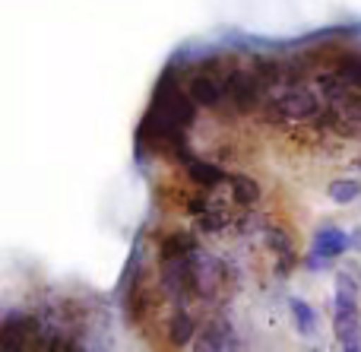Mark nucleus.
Instances as JSON below:
<instances>
[{"mask_svg": "<svg viewBox=\"0 0 361 352\" xmlns=\"http://www.w3.org/2000/svg\"><path fill=\"white\" fill-rule=\"evenodd\" d=\"M187 95L203 108H216L219 102L225 99V86L212 73H193L190 80H187Z\"/></svg>", "mask_w": 361, "mask_h": 352, "instance_id": "nucleus-3", "label": "nucleus"}, {"mask_svg": "<svg viewBox=\"0 0 361 352\" xmlns=\"http://www.w3.org/2000/svg\"><path fill=\"white\" fill-rule=\"evenodd\" d=\"M336 308H358V283L349 273H339L336 277Z\"/></svg>", "mask_w": 361, "mask_h": 352, "instance_id": "nucleus-11", "label": "nucleus"}, {"mask_svg": "<svg viewBox=\"0 0 361 352\" xmlns=\"http://www.w3.org/2000/svg\"><path fill=\"white\" fill-rule=\"evenodd\" d=\"M326 194H330L333 203H355L361 197V184L355 181V178H339V181H333L330 188H326Z\"/></svg>", "mask_w": 361, "mask_h": 352, "instance_id": "nucleus-12", "label": "nucleus"}, {"mask_svg": "<svg viewBox=\"0 0 361 352\" xmlns=\"http://www.w3.org/2000/svg\"><path fill=\"white\" fill-rule=\"evenodd\" d=\"M197 251V241L190 238V235H169V238L162 241V260L165 257H190V254Z\"/></svg>", "mask_w": 361, "mask_h": 352, "instance_id": "nucleus-14", "label": "nucleus"}, {"mask_svg": "<svg viewBox=\"0 0 361 352\" xmlns=\"http://www.w3.org/2000/svg\"><path fill=\"white\" fill-rule=\"evenodd\" d=\"M333 334H336V340L343 343L345 349H355L358 346V308H336L333 305Z\"/></svg>", "mask_w": 361, "mask_h": 352, "instance_id": "nucleus-5", "label": "nucleus"}, {"mask_svg": "<svg viewBox=\"0 0 361 352\" xmlns=\"http://www.w3.org/2000/svg\"><path fill=\"white\" fill-rule=\"evenodd\" d=\"M235 336H231V330H228V324H222V321H212L209 327L203 330V336H200V349H235L238 343H231Z\"/></svg>", "mask_w": 361, "mask_h": 352, "instance_id": "nucleus-8", "label": "nucleus"}, {"mask_svg": "<svg viewBox=\"0 0 361 352\" xmlns=\"http://www.w3.org/2000/svg\"><path fill=\"white\" fill-rule=\"evenodd\" d=\"M187 175H190V181L200 184V188H219V184L228 181V175H225L219 165L200 162V159H190V162H187Z\"/></svg>", "mask_w": 361, "mask_h": 352, "instance_id": "nucleus-7", "label": "nucleus"}, {"mask_svg": "<svg viewBox=\"0 0 361 352\" xmlns=\"http://www.w3.org/2000/svg\"><path fill=\"white\" fill-rule=\"evenodd\" d=\"M349 245H352V238L343 232V229H336V226H324V229H317V235H314V251L324 254L326 260L339 257V254H343Z\"/></svg>", "mask_w": 361, "mask_h": 352, "instance_id": "nucleus-6", "label": "nucleus"}, {"mask_svg": "<svg viewBox=\"0 0 361 352\" xmlns=\"http://www.w3.org/2000/svg\"><path fill=\"white\" fill-rule=\"evenodd\" d=\"M193 334H197V324H193V317L187 315V311H178L169 321V340L175 343V346H187V343L193 340Z\"/></svg>", "mask_w": 361, "mask_h": 352, "instance_id": "nucleus-9", "label": "nucleus"}, {"mask_svg": "<svg viewBox=\"0 0 361 352\" xmlns=\"http://www.w3.org/2000/svg\"><path fill=\"white\" fill-rule=\"evenodd\" d=\"M228 184H231V197H235L241 207H250V203H257V197H260V184L247 175H231Z\"/></svg>", "mask_w": 361, "mask_h": 352, "instance_id": "nucleus-10", "label": "nucleus"}, {"mask_svg": "<svg viewBox=\"0 0 361 352\" xmlns=\"http://www.w3.org/2000/svg\"><path fill=\"white\" fill-rule=\"evenodd\" d=\"M263 80L257 76V70H231L225 76V99L238 108V111H254V105L260 102Z\"/></svg>", "mask_w": 361, "mask_h": 352, "instance_id": "nucleus-1", "label": "nucleus"}, {"mask_svg": "<svg viewBox=\"0 0 361 352\" xmlns=\"http://www.w3.org/2000/svg\"><path fill=\"white\" fill-rule=\"evenodd\" d=\"M288 308H292V317H295V327H298V334L311 336L314 330H317V317H314V308L307 302H301V298H292V302H288Z\"/></svg>", "mask_w": 361, "mask_h": 352, "instance_id": "nucleus-13", "label": "nucleus"}, {"mask_svg": "<svg viewBox=\"0 0 361 352\" xmlns=\"http://www.w3.org/2000/svg\"><path fill=\"white\" fill-rule=\"evenodd\" d=\"M162 289L171 298L184 302L187 296H193V267L190 257H165L162 260Z\"/></svg>", "mask_w": 361, "mask_h": 352, "instance_id": "nucleus-2", "label": "nucleus"}, {"mask_svg": "<svg viewBox=\"0 0 361 352\" xmlns=\"http://www.w3.org/2000/svg\"><path fill=\"white\" fill-rule=\"evenodd\" d=\"M187 210H190L193 216H206V200H200V197H197V200L187 203Z\"/></svg>", "mask_w": 361, "mask_h": 352, "instance_id": "nucleus-15", "label": "nucleus"}, {"mask_svg": "<svg viewBox=\"0 0 361 352\" xmlns=\"http://www.w3.org/2000/svg\"><path fill=\"white\" fill-rule=\"evenodd\" d=\"M269 108L288 114V118H314V114L320 111L317 99H314L311 92H305V89H288V92L282 95V99H276Z\"/></svg>", "mask_w": 361, "mask_h": 352, "instance_id": "nucleus-4", "label": "nucleus"}]
</instances>
